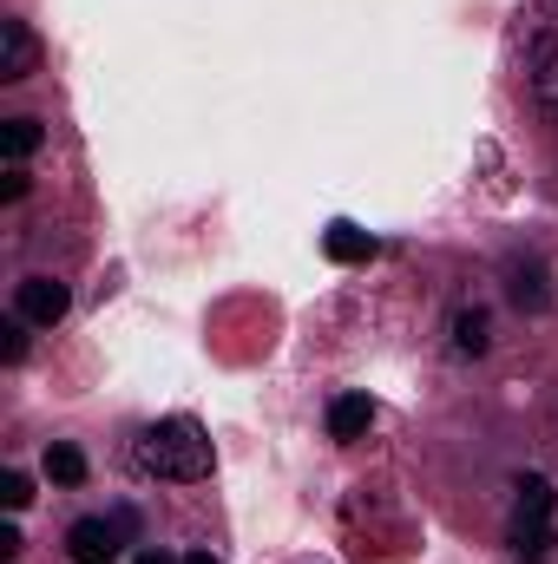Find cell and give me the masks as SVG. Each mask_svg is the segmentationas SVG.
I'll return each mask as SVG.
<instances>
[{"label":"cell","mask_w":558,"mask_h":564,"mask_svg":"<svg viewBox=\"0 0 558 564\" xmlns=\"http://www.w3.org/2000/svg\"><path fill=\"white\" fill-rule=\"evenodd\" d=\"M139 466L151 473V479H204V473L217 466V453H211L204 426L184 421V414H171V421L144 426V440H139Z\"/></svg>","instance_id":"cell-1"},{"label":"cell","mask_w":558,"mask_h":564,"mask_svg":"<svg viewBox=\"0 0 558 564\" xmlns=\"http://www.w3.org/2000/svg\"><path fill=\"white\" fill-rule=\"evenodd\" d=\"M552 479H539V473H526L519 486H513V552L519 558H539L546 545H552Z\"/></svg>","instance_id":"cell-2"},{"label":"cell","mask_w":558,"mask_h":564,"mask_svg":"<svg viewBox=\"0 0 558 564\" xmlns=\"http://www.w3.org/2000/svg\"><path fill=\"white\" fill-rule=\"evenodd\" d=\"M66 308H73V295H66V282H53V276H26L13 289V315L33 322V328H53Z\"/></svg>","instance_id":"cell-3"},{"label":"cell","mask_w":558,"mask_h":564,"mask_svg":"<svg viewBox=\"0 0 558 564\" xmlns=\"http://www.w3.org/2000/svg\"><path fill=\"white\" fill-rule=\"evenodd\" d=\"M119 532H126V519H79L66 532V552H73V564H112L119 558Z\"/></svg>","instance_id":"cell-4"},{"label":"cell","mask_w":558,"mask_h":564,"mask_svg":"<svg viewBox=\"0 0 558 564\" xmlns=\"http://www.w3.org/2000/svg\"><path fill=\"white\" fill-rule=\"evenodd\" d=\"M33 33H26V20H0V79H26L33 73Z\"/></svg>","instance_id":"cell-5"},{"label":"cell","mask_w":558,"mask_h":564,"mask_svg":"<svg viewBox=\"0 0 558 564\" xmlns=\"http://www.w3.org/2000/svg\"><path fill=\"white\" fill-rule=\"evenodd\" d=\"M368 426H375V401H368V394H342V401L329 408V433H335V440H362Z\"/></svg>","instance_id":"cell-6"},{"label":"cell","mask_w":558,"mask_h":564,"mask_svg":"<svg viewBox=\"0 0 558 564\" xmlns=\"http://www.w3.org/2000/svg\"><path fill=\"white\" fill-rule=\"evenodd\" d=\"M322 250H329L335 263H368V257H375V237H368V230H355V224H329Z\"/></svg>","instance_id":"cell-7"},{"label":"cell","mask_w":558,"mask_h":564,"mask_svg":"<svg viewBox=\"0 0 558 564\" xmlns=\"http://www.w3.org/2000/svg\"><path fill=\"white\" fill-rule=\"evenodd\" d=\"M453 348L460 355H486L493 348V315L486 308H460L453 315Z\"/></svg>","instance_id":"cell-8"},{"label":"cell","mask_w":558,"mask_h":564,"mask_svg":"<svg viewBox=\"0 0 558 564\" xmlns=\"http://www.w3.org/2000/svg\"><path fill=\"white\" fill-rule=\"evenodd\" d=\"M40 144H46V132H40V119H7V126H0V151H7L13 164H20V158H33Z\"/></svg>","instance_id":"cell-9"},{"label":"cell","mask_w":558,"mask_h":564,"mask_svg":"<svg viewBox=\"0 0 558 564\" xmlns=\"http://www.w3.org/2000/svg\"><path fill=\"white\" fill-rule=\"evenodd\" d=\"M46 479L79 486V479H86V453H79V446H66V440H53V446H46Z\"/></svg>","instance_id":"cell-10"},{"label":"cell","mask_w":558,"mask_h":564,"mask_svg":"<svg viewBox=\"0 0 558 564\" xmlns=\"http://www.w3.org/2000/svg\"><path fill=\"white\" fill-rule=\"evenodd\" d=\"M533 93H539V106H546V119L558 126V53H546V59L533 66Z\"/></svg>","instance_id":"cell-11"},{"label":"cell","mask_w":558,"mask_h":564,"mask_svg":"<svg viewBox=\"0 0 558 564\" xmlns=\"http://www.w3.org/2000/svg\"><path fill=\"white\" fill-rule=\"evenodd\" d=\"M513 302H519V308H546V302H552L546 270H519V276H513Z\"/></svg>","instance_id":"cell-12"},{"label":"cell","mask_w":558,"mask_h":564,"mask_svg":"<svg viewBox=\"0 0 558 564\" xmlns=\"http://www.w3.org/2000/svg\"><path fill=\"white\" fill-rule=\"evenodd\" d=\"M26 499H33V479L26 473H0V506L7 512H26Z\"/></svg>","instance_id":"cell-13"},{"label":"cell","mask_w":558,"mask_h":564,"mask_svg":"<svg viewBox=\"0 0 558 564\" xmlns=\"http://www.w3.org/2000/svg\"><path fill=\"white\" fill-rule=\"evenodd\" d=\"M26 328H33V322H20V315L0 328V361H20V355H26Z\"/></svg>","instance_id":"cell-14"},{"label":"cell","mask_w":558,"mask_h":564,"mask_svg":"<svg viewBox=\"0 0 558 564\" xmlns=\"http://www.w3.org/2000/svg\"><path fill=\"white\" fill-rule=\"evenodd\" d=\"M0 197H7V204H20V197H26V171H20V164H7V177H0Z\"/></svg>","instance_id":"cell-15"},{"label":"cell","mask_w":558,"mask_h":564,"mask_svg":"<svg viewBox=\"0 0 558 564\" xmlns=\"http://www.w3.org/2000/svg\"><path fill=\"white\" fill-rule=\"evenodd\" d=\"M178 564H217V558H211V552H184Z\"/></svg>","instance_id":"cell-16"},{"label":"cell","mask_w":558,"mask_h":564,"mask_svg":"<svg viewBox=\"0 0 558 564\" xmlns=\"http://www.w3.org/2000/svg\"><path fill=\"white\" fill-rule=\"evenodd\" d=\"M139 564H171V558H164V552H139Z\"/></svg>","instance_id":"cell-17"}]
</instances>
